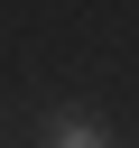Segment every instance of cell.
Returning <instances> with one entry per match:
<instances>
[{"label": "cell", "mask_w": 139, "mask_h": 148, "mask_svg": "<svg viewBox=\"0 0 139 148\" xmlns=\"http://www.w3.org/2000/svg\"><path fill=\"white\" fill-rule=\"evenodd\" d=\"M46 148H111V130L93 111H46Z\"/></svg>", "instance_id": "obj_1"}]
</instances>
